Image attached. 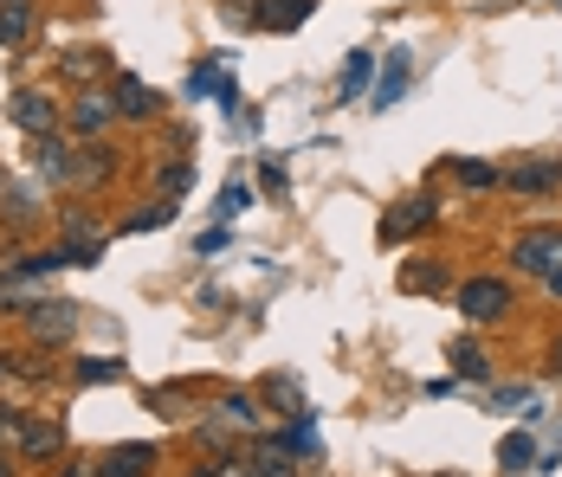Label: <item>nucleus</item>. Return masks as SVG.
Listing matches in <instances>:
<instances>
[{
    "label": "nucleus",
    "mask_w": 562,
    "mask_h": 477,
    "mask_svg": "<svg viewBox=\"0 0 562 477\" xmlns=\"http://www.w3.org/2000/svg\"><path fill=\"white\" fill-rule=\"evenodd\" d=\"M517 194H550V188H562V156H543V161H524V168H510L505 174Z\"/></svg>",
    "instance_id": "8"
},
{
    "label": "nucleus",
    "mask_w": 562,
    "mask_h": 477,
    "mask_svg": "<svg viewBox=\"0 0 562 477\" xmlns=\"http://www.w3.org/2000/svg\"><path fill=\"white\" fill-rule=\"evenodd\" d=\"M452 374H465V381H485V374H492L485 349H472V342H452Z\"/></svg>",
    "instance_id": "17"
},
{
    "label": "nucleus",
    "mask_w": 562,
    "mask_h": 477,
    "mask_svg": "<svg viewBox=\"0 0 562 477\" xmlns=\"http://www.w3.org/2000/svg\"><path fill=\"white\" fill-rule=\"evenodd\" d=\"M401 84H407V58H394L389 78H382V91H375V110H389L394 98H401Z\"/></svg>",
    "instance_id": "22"
},
{
    "label": "nucleus",
    "mask_w": 562,
    "mask_h": 477,
    "mask_svg": "<svg viewBox=\"0 0 562 477\" xmlns=\"http://www.w3.org/2000/svg\"><path fill=\"white\" fill-rule=\"evenodd\" d=\"M26 329H33L40 342H65V336L78 329V304H58V297H40V304H26Z\"/></svg>",
    "instance_id": "3"
},
{
    "label": "nucleus",
    "mask_w": 562,
    "mask_h": 477,
    "mask_svg": "<svg viewBox=\"0 0 562 477\" xmlns=\"http://www.w3.org/2000/svg\"><path fill=\"white\" fill-rule=\"evenodd\" d=\"M78 181H111L116 174V149H104V143H91V149H78V168H71Z\"/></svg>",
    "instance_id": "14"
},
{
    "label": "nucleus",
    "mask_w": 562,
    "mask_h": 477,
    "mask_svg": "<svg viewBox=\"0 0 562 477\" xmlns=\"http://www.w3.org/2000/svg\"><path fill=\"white\" fill-rule=\"evenodd\" d=\"M188 181H194V168H188V161H169V168H162V194H181Z\"/></svg>",
    "instance_id": "26"
},
{
    "label": "nucleus",
    "mask_w": 562,
    "mask_h": 477,
    "mask_svg": "<svg viewBox=\"0 0 562 477\" xmlns=\"http://www.w3.org/2000/svg\"><path fill=\"white\" fill-rule=\"evenodd\" d=\"M104 477H149L156 472V445H116L111 458H98Z\"/></svg>",
    "instance_id": "10"
},
{
    "label": "nucleus",
    "mask_w": 562,
    "mask_h": 477,
    "mask_svg": "<svg viewBox=\"0 0 562 477\" xmlns=\"http://www.w3.org/2000/svg\"><path fill=\"white\" fill-rule=\"evenodd\" d=\"M111 58L104 53H91V46H78V53H65V78H98Z\"/></svg>",
    "instance_id": "20"
},
{
    "label": "nucleus",
    "mask_w": 562,
    "mask_h": 477,
    "mask_svg": "<svg viewBox=\"0 0 562 477\" xmlns=\"http://www.w3.org/2000/svg\"><path fill=\"white\" fill-rule=\"evenodd\" d=\"M452 168H459V161H452ZM459 181H465V188H498L505 174H498V168H485V161H465V168H459Z\"/></svg>",
    "instance_id": "25"
},
{
    "label": "nucleus",
    "mask_w": 562,
    "mask_h": 477,
    "mask_svg": "<svg viewBox=\"0 0 562 477\" xmlns=\"http://www.w3.org/2000/svg\"><path fill=\"white\" fill-rule=\"evenodd\" d=\"M427 226H434V201H427V194H414V201H401V207H389L382 213V239H407V232H427Z\"/></svg>",
    "instance_id": "7"
},
{
    "label": "nucleus",
    "mask_w": 562,
    "mask_h": 477,
    "mask_svg": "<svg viewBox=\"0 0 562 477\" xmlns=\"http://www.w3.org/2000/svg\"><path fill=\"white\" fill-rule=\"evenodd\" d=\"M58 477H104V472H98V458H71V465H58Z\"/></svg>",
    "instance_id": "29"
},
{
    "label": "nucleus",
    "mask_w": 562,
    "mask_h": 477,
    "mask_svg": "<svg viewBox=\"0 0 562 477\" xmlns=\"http://www.w3.org/2000/svg\"><path fill=\"white\" fill-rule=\"evenodd\" d=\"M175 213L169 207H149V213H136V219H130V232H149V226H169Z\"/></svg>",
    "instance_id": "27"
},
{
    "label": "nucleus",
    "mask_w": 562,
    "mask_h": 477,
    "mask_svg": "<svg viewBox=\"0 0 562 477\" xmlns=\"http://www.w3.org/2000/svg\"><path fill=\"white\" fill-rule=\"evenodd\" d=\"M7 116H13V123H20L26 136H53V129H58V104L46 98V91H13Z\"/></svg>",
    "instance_id": "4"
},
{
    "label": "nucleus",
    "mask_w": 562,
    "mask_h": 477,
    "mask_svg": "<svg viewBox=\"0 0 562 477\" xmlns=\"http://www.w3.org/2000/svg\"><path fill=\"white\" fill-rule=\"evenodd\" d=\"M297 20H311V0H279V7L259 13V26H272V33H291Z\"/></svg>",
    "instance_id": "15"
},
{
    "label": "nucleus",
    "mask_w": 562,
    "mask_h": 477,
    "mask_svg": "<svg viewBox=\"0 0 562 477\" xmlns=\"http://www.w3.org/2000/svg\"><path fill=\"white\" fill-rule=\"evenodd\" d=\"M226 420L252 432V425H259V400H246V394H226Z\"/></svg>",
    "instance_id": "24"
},
{
    "label": "nucleus",
    "mask_w": 562,
    "mask_h": 477,
    "mask_svg": "<svg viewBox=\"0 0 562 477\" xmlns=\"http://www.w3.org/2000/svg\"><path fill=\"white\" fill-rule=\"evenodd\" d=\"M530 458H537V445H530V439H524V432H510L505 445H498V465H505V472H524V465H530Z\"/></svg>",
    "instance_id": "19"
},
{
    "label": "nucleus",
    "mask_w": 562,
    "mask_h": 477,
    "mask_svg": "<svg viewBox=\"0 0 562 477\" xmlns=\"http://www.w3.org/2000/svg\"><path fill=\"white\" fill-rule=\"evenodd\" d=\"M111 116H116V104L104 98V91H85V98L71 104V129H78V136H104Z\"/></svg>",
    "instance_id": "9"
},
{
    "label": "nucleus",
    "mask_w": 562,
    "mask_h": 477,
    "mask_svg": "<svg viewBox=\"0 0 562 477\" xmlns=\"http://www.w3.org/2000/svg\"><path fill=\"white\" fill-rule=\"evenodd\" d=\"M194 477H226V465H201V472H194Z\"/></svg>",
    "instance_id": "32"
},
{
    "label": "nucleus",
    "mask_w": 562,
    "mask_h": 477,
    "mask_svg": "<svg viewBox=\"0 0 562 477\" xmlns=\"http://www.w3.org/2000/svg\"><path fill=\"white\" fill-rule=\"evenodd\" d=\"M0 477H13V465H7V458H0Z\"/></svg>",
    "instance_id": "34"
},
{
    "label": "nucleus",
    "mask_w": 562,
    "mask_h": 477,
    "mask_svg": "<svg viewBox=\"0 0 562 477\" xmlns=\"http://www.w3.org/2000/svg\"><path fill=\"white\" fill-rule=\"evenodd\" d=\"M71 168H78V161H71V149H65L58 136H33V174H40V181H65Z\"/></svg>",
    "instance_id": "11"
},
{
    "label": "nucleus",
    "mask_w": 562,
    "mask_h": 477,
    "mask_svg": "<svg viewBox=\"0 0 562 477\" xmlns=\"http://www.w3.org/2000/svg\"><path fill=\"white\" fill-rule=\"evenodd\" d=\"M550 374H562V342H557V349H550Z\"/></svg>",
    "instance_id": "31"
},
{
    "label": "nucleus",
    "mask_w": 562,
    "mask_h": 477,
    "mask_svg": "<svg viewBox=\"0 0 562 477\" xmlns=\"http://www.w3.org/2000/svg\"><path fill=\"white\" fill-rule=\"evenodd\" d=\"M20 432H26V420H20V413H0V445H13Z\"/></svg>",
    "instance_id": "30"
},
{
    "label": "nucleus",
    "mask_w": 562,
    "mask_h": 477,
    "mask_svg": "<svg viewBox=\"0 0 562 477\" xmlns=\"http://www.w3.org/2000/svg\"><path fill=\"white\" fill-rule=\"evenodd\" d=\"M246 201H252V188H246V181H226V188H221V207H214V213H221V219H233V213H246Z\"/></svg>",
    "instance_id": "23"
},
{
    "label": "nucleus",
    "mask_w": 562,
    "mask_h": 477,
    "mask_svg": "<svg viewBox=\"0 0 562 477\" xmlns=\"http://www.w3.org/2000/svg\"><path fill=\"white\" fill-rule=\"evenodd\" d=\"M33 33V0H0V53Z\"/></svg>",
    "instance_id": "12"
},
{
    "label": "nucleus",
    "mask_w": 562,
    "mask_h": 477,
    "mask_svg": "<svg viewBox=\"0 0 562 477\" xmlns=\"http://www.w3.org/2000/svg\"><path fill=\"white\" fill-rule=\"evenodd\" d=\"M259 477H297L291 445H259Z\"/></svg>",
    "instance_id": "18"
},
{
    "label": "nucleus",
    "mask_w": 562,
    "mask_h": 477,
    "mask_svg": "<svg viewBox=\"0 0 562 477\" xmlns=\"http://www.w3.org/2000/svg\"><path fill=\"white\" fill-rule=\"evenodd\" d=\"M58 252H65V265H98V259H104V232H98L91 219H78V213H71V219H65V246H58Z\"/></svg>",
    "instance_id": "6"
},
{
    "label": "nucleus",
    "mask_w": 562,
    "mask_h": 477,
    "mask_svg": "<svg viewBox=\"0 0 562 477\" xmlns=\"http://www.w3.org/2000/svg\"><path fill=\"white\" fill-rule=\"evenodd\" d=\"M459 310H465L472 322L505 317L510 310V284L505 277H465V284H459Z\"/></svg>",
    "instance_id": "2"
},
{
    "label": "nucleus",
    "mask_w": 562,
    "mask_h": 477,
    "mask_svg": "<svg viewBox=\"0 0 562 477\" xmlns=\"http://www.w3.org/2000/svg\"><path fill=\"white\" fill-rule=\"evenodd\" d=\"M543 284H550V291H557V297H562V271H550V277H543Z\"/></svg>",
    "instance_id": "33"
},
{
    "label": "nucleus",
    "mask_w": 562,
    "mask_h": 477,
    "mask_svg": "<svg viewBox=\"0 0 562 477\" xmlns=\"http://www.w3.org/2000/svg\"><path fill=\"white\" fill-rule=\"evenodd\" d=\"M111 104H116V116H136V123H149L156 110H162V98L136 78V71H116V84H111Z\"/></svg>",
    "instance_id": "5"
},
{
    "label": "nucleus",
    "mask_w": 562,
    "mask_h": 477,
    "mask_svg": "<svg viewBox=\"0 0 562 477\" xmlns=\"http://www.w3.org/2000/svg\"><path fill=\"white\" fill-rule=\"evenodd\" d=\"M447 271L440 265H401V291H440Z\"/></svg>",
    "instance_id": "21"
},
{
    "label": "nucleus",
    "mask_w": 562,
    "mask_h": 477,
    "mask_svg": "<svg viewBox=\"0 0 562 477\" xmlns=\"http://www.w3.org/2000/svg\"><path fill=\"white\" fill-rule=\"evenodd\" d=\"M116 374H123L116 362H85V368H78V381H116Z\"/></svg>",
    "instance_id": "28"
},
{
    "label": "nucleus",
    "mask_w": 562,
    "mask_h": 477,
    "mask_svg": "<svg viewBox=\"0 0 562 477\" xmlns=\"http://www.w3.org/2000/svg\"><path fill=\"white\" fill-rule=\"evenodd\" d=\"M58 445H65V432H58L53 420H46V425L26 420V432H20V452H26V458H53Z\"/></svg>",
    "instance_id": "13"
},
{
    "label": "nucleus",
    "mask_w": 562,
    "mask_h": 477,
    "mask_svg": "<svg viewBox=\"0 0 562 477\" xmlns=\"http://www.w3.org/2000/svg\"><path fill=\"white\" fill-rule=\"evenodd\" d=\"M369 71H375V53H349V65H342V98H349V104L362 98V84H369Z\"/></svg>",
    "instance_id": "16"
},
{
    "label": "nucleus",
    "mask_w": 562,
    "mask_h": 477,
    "mask_svg": "<svg viewBox=\"0 0 562 477\" xmlns=\"http://www.w3.org/2000/svg\"><path fill=\"white\" fill-rule=\"evenodd\" d=\"M510 265L530 271V277H550V271H562V232H557V226L517 232V239H510Z\"/></svg>",
    "instance_id": "1"
}]
</instances>
